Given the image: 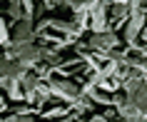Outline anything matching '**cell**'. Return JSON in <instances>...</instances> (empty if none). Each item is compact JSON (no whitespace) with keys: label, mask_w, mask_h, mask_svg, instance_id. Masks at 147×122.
I'll return each instance as SVG.
<instances>
[{"label":"cell","mask_w":147,"mask_h":122,"mask_svg":"<svg viewBox=\"0 0 147 122\" xmlns=\"http://www.w3.org/2000/svg\"><path fill=\"white\" fill-rule=\"evenodd\" d=\"M28 35H30V20H20L15 25V42H28Z\"/></svg>","instance_id":"6da1fadb"},{"label":"cell","mask_w":147,"mask_h":122,"mask_svg":"<svg viewBox=\"0 0 147 122\" xmlns=\"http://www.w3.org/2000/svg\"><path fill=\"white\" fill-rule=\"evenodd\" d=\"M20 82H23V90H25V95L30 97V95H32V90H35V85H38V80H35L32 75H25L23 80H20Z\"/></svg>","instance_id":"7a4b0ae2"},{"label":"cell","mask_w":147,"mask_h":122,"mask_svg":"<svg viewBox=\"0 0 147 122\" xmlns=\"http://www.w3.org/2000/svg\"><path fill=\"white\" fill-rule=\"evenodd\" d=\"M23 0H10V18H15V20H23V5H20Z\"/></svg>","instance_id":"3957f363"},{"label":"cell","mask_w":147,"mask_h":122,"mask_svg":"<svg viewBox=\"0 0 147 122\" xmlns=\"http://www.w3.org/2000/svg\"><path fill=\"white\" fill-rule=\"evenodd\" d=\"M8 42V30H5V23L0 20V45H5Z\"/></svg>","instance_id":"277c9868"},{"label":"cell","mask_w":147,"mask_h":122,"mask_svg":"<svg viewBox=\"0 0 147 122\" xmlns=\"http://www.w3.org/2000/svg\"><path fill=\"white\" fill-rule=\"evenodd\" d=\"M3 110H5V100L0 97V112H3Z\"/></svg>","instance_id":"5b68a950"}]
</instances>
